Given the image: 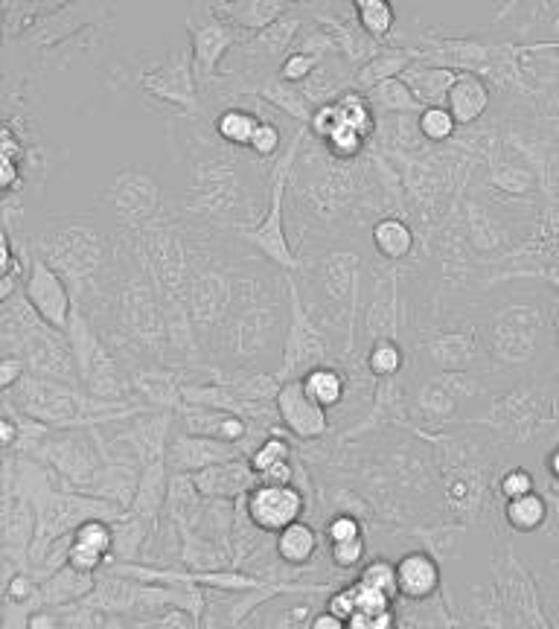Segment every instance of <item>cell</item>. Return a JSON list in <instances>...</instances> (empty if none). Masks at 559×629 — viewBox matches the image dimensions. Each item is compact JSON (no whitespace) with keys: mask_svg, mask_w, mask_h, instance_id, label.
<instances>
[{"mask_svg":"<svg viewBox=\"0 0 559 629\" xmlns=\"http://www.w3.org/2000/svg\"><path fill=\"white\" fill-rule=\"evenodd\" d=\"M324 533H327L329 545H338V542L359 539V536H362V525H359V519H356V516H350V513H338V516H332V519H329Z\"/></svg>","mask_w":559,"mask_h":629,"instance_id":"7dc6e473","label":"cell"},{"mask_svg":"<svg viewBox=\"0 0 559 629\" xmlns=\"http://www.w3.org/2000/svg\"><path fill=\"white\" fill-rule=\"evenodd\" d=\"M347 629H373V615H364V612H356L350 621H347Z\"/></svg>","mask_w":559,"mask_h":629,"instance_id":"11a10c76","label":"cell"},{"mask_svg":"<svg viewBox=\"0 0 559 629\" xmlns=\"http://www.w3.org/2000/svg\"><path fill=\"white\" fill-rule=\"evenodd\" d=\"M283 152H286V149H283V129H280V123L263 120L257 134H254V140H251V146H248V155L257 158L260 164H265L271 169V164H274Z\"/></svg>","mask_w":559,"mask_h":629,"instance_id":"60d3db41","label":"cell"},{"mask_svg":"<svg viewBox=\"0 0 559 629\" xmlns=\"http://www.w3.org/2000/svg\"><path fill=\"white\" fill-rule=\"evenodd\" d=\"M108 15H111V3H62L53 15H47L35 30L24 35L21 41L30 47V56L35 62H41L47 53H53L56 47H62L65 41L76 38L79 33L91 30V27H99V24H108Z\"/></svg>","mask_w":559,"mask_h":629,"instance_id":"7c38bea8","label":"cell"},{"mask_svg":"<svg viewBox=\"0 0 559 629\" xmlns=\"http://www.w3.org/2000/svg\"><path fill=\"white\" fill-rule=\"evenodd\" d=\"M210 6L219 18H225L239 33L251 38V35L268 30L274 21H280L295 3H286V0H219Z\"/></svg>","mask_w":559,"mask_h":629,"instance_id":"603a6c76","label":"cell"},{"mask_svg":"<svg viewBox=\"0 0 559 629\" xmlns=\"http://www.w3.org/2000/svg\"><path fill=\"white\" fill-rule=\"evenodd\" d=\"M166 129L181 164V193L175 196L181 216L228 236L257 228L268 213L271 169L228 146L204 114L172 117Z\"/></svg>","mask_w":559,"mask_h":629,"instance_id":"6da1fadb","label":"cell"},{"mask_svg":"<svg viewBox=\"0 0 559 629\" xmlns=\"http://www.w3.org/2000/svg\"><path fill=\"white\" fill-rule=\"evenodd\" d=\"M329 609L327 612H332L335 618H341V621H350L359 609H356V595H353V586H344V589H338L335 595L329 597V603H327Z\"/></svg>","mask_w":559,"mask_h":629,"instance_id":"681fc988","label":"cell"},{"mask_svg":"<svg viewBox=\"0 0 559 629\" xmlns=\"http://www.w3.org/2000/svg\"><path fill=\"white\" fill-rule=\"evenodd\" d=\"M332 335L324 332L312 315L306 312V303L300 298L295 274H289V330L283 344V359H280V385L303 379L309 370L321 365H332Z\"/></svg>","mask_w":559,"mask_h":629,"instance_id":"8fae6325","label":"cell"},{"mask_svg":"<svg viewBox=\"0 0 559 629\" xmlns=\"http://www.w3.org/2000/svg\"><path fill=\"white\" fill-rule=\"evenodd\" d=\"M248 464H251L257 478L265 475V472H271L274 466L292 464V440L280 437V434H268L263 443L251 452Z\"/></svg>","mask_w":559,"mask_h":629,"instance_id":"ab89813d","label":"cell"},{"mask_svg":"<svg viewBox=\"0 0 559 629\" xmlns=\"http://www.w3.org/2000/svg\"><path fill=\"white\" fill-rule=\"evenodd\" d=\"M557 338H559V318H557Z\"/></svg>","mask_w":559,"mask_h":629,"instance_id":"6f0895ef","label":"cell"},{"mask_svg":"<svg viewBox=\"0 0 559 629\" xmlns=\"http://www.w3.org/2000/svg\"><path fill=\"white\" fill-rule=\"evenodd\" d=\"M91 589H97V574H82L76 568L65 565L62 571L50 574L47 583H41V600L44 603H67L73 597L88 595Z\"/></svg>","mask_w":559,"mask_h":629,"instance_id":"e575fe53","label":"cell"},{"mask_svg":"<svg viewBox=\"0 0 559 629\" xmlns=\"http://www.w3.org/2000/svg\"><path fill=\"white\" fill-rule=\"evenodd\" d=\"M423 59L420 47H399V44H385L367 65L356 73V91H370L379 82L399 79L411 65H417Z\"/></svg>","mask_w":559,"mask_h":629,"instance_id":"4316f807","label":"cell"},{"mask_svg":"<svg viewBox=\"0 0 559 629\" xmlns=\"http://www.w3.org/2000/svg\"><path fill=\"white\" fill-rule=\"evenodd\" d=\"M184 24H187V35H190L193 73H196L198 91H201V88H207L210 82L219 79L228 56L239 44L248 41V35L239 33L225 18H219L210 3L190 6Z\"/></svg>","mask_w":559,"mask_h":629,"instance_id":"30bf717a","label":"cell"},{"mask_svg":"<svg viewBox=\"0 0 559 629\" xmlns=\"http://www.w3.org/2000/svg\"><path fill=\"white\" fill-rule=\"evenodd\" d=\"M21 292L27 295L30 306L50 327L67 332L70 321H73V312H76L70 286L41 257H35L33 251H30V268H27Z\"/></svg>","mask_w":559,"mask_h":629,"instance_id":"4fadbf2b","label":"cell"},{"mask_svg":"<svg viewBox=\"0 0 559 629\" xmlns=\"http://www.w3.org/2000/svg\"><path fill=\"white\" fill-rule=\"evenodd\" d=\"M481 394V382L472 373H434L414 397V414L423 423H449L463 399Z\"/></svg>","mask_w":559,"mask_h":629,"instance_id":"9a60e30c","label":"cell"},{"mask_svg":"<svg viewBox=\"0 0 559 629\" xmlns=\"http://www.w3.org/2000/svg\"><path fill=\"white\" fill-rule=\"evenodd\" d=\"M545 519H548V501L539 493L513 498L504 504V522L516 533H533L545 525Z\"/></svg>","mask_w":559,"mask_h":629,"instance_id":"d590c367","label":"cell"},{"mask_svg":"<svg viewBox=\"0 0 559 629\" xmlns=\"http://www.w3.org/2000/svg\"><path fill=\"white\" fill-rule=\"evenodd\" d=\"M461 73L449 70V67L428 65V62H417L402 73V82L411 88V94L417 97V102L428 108V105H446L449 91L455 88Z\"/></svg>","mask_w":559,"mask_h":629,"instance_id":"83f0119b","label":"cell"},{"mask_svg":"<svg viewBox=\"0 0 559 629\" xmlns=\"http://www.w3.org/2000/svg\"><path fill=\"white\" fill-rule=\"evenodd\" d=\"M65 0H3L0 3V15H3V38L21 41L24 35L35 30L47 15H53Z\"/></svg>","mask_w":559,"mask_h":629,"instance_id":"f546056e","label":"cell"},{"mask_svg":"<svg viewBox=\"0 0 559 629\" xmlns=\"http://www.w3.org/2000/svg\"><path fill=\"white\" fill-rule=\"evenodd\" d=\"M274 548H277V557L286 565H306L318 551V533L309 522L300 519L283 533H277Z\"/></svg>","mask_w":559,"mask_h":629,"instance_id":"836d02e7","label":"cell"},{"mask_svg":"<svg viewBox=\"0 0 559 629\" xmlns=\"http://www.w3.org/2000/svg\"><path fill=\"white\" fill-rule=\"evenodd\" d=\"M545 330V312L533 300H510L498 306L484 324L487 353L501 365H527L539 353V338Z\"/></svg>","mask_w":559,"mask_h":629,"instance_id":"9c48e42d","label":"cell"},{"mask_svg":"<svg viewBox=\"0 0 559 629\" xmlns=\"http://www.w3.org/2000/svg\"><path fill=\"white\" fill-rule=\"evenodd\" d=\"M490 105H493V91H490L487 79H481L478 73H461L455 88L446 97V108L461 129L481 123V117L490 111Z\"/></svg>","mask_w":559,"mask_h":629,"instance_id":"d4e9b609","label":"cell"},{"mask_svg":"<svg viewBox=\"0 0 559 629\" xmlns=\"http://www.w3.org/2000/svg\"><path fill=\"white\" fill-rule=\"evenodd\" d=\"M548 466H551V475L559 478V449H554V455L548 458Z\"/></svg>","mask_w":559,"mask_h":629,"instance_id":"9f6ffc18","label":"cell"},{"mask_svg":"<svg viewBox=\"0 0 559 629\" xmlns=\"http://www.w3.org/2000/svg\"><path fill=\"white\" fill-rule=\"evenodd\" d=\"M193 484L198 487L201 498L207 501H239L245 498L257 484L260 478L254 475L251 464L245 458H236V461H228V464H216L201 469L196 475H190Z\"/></svg>","mask_w":559,"mask_h":629,"instance_id":"ac0fdd59","label":"cell"},{"mask_svg":"<svg viewBox=\"0 0 559 629\" xmlns=\"http://www.w3.org/2000/svg\"><path fill=\"white\" fill-rule=\"evenodd\" d=\"M370 248L385 263L405 265L411 263V257H417V251H423V242H420L417 228L402 213H391V216H382L373 222Z\"/></svg>","mask_w":559,"mask_h":629,"instance_id":"d6986e66","label":"cell"},{"mask_svg":"<svg viewBox=\"0 0 559 629\" xmlns=\"http://www.w3.org/2000/svg\"><path fill=\"white\" fill-rule=\"evenodd\" d=\"M172 201L175 199L166 196L158 172L140 164L120 166L99 196V204L105 207L114 231L126 236H137L158 225L169 213Z\"/></svg>","mask_w":559,"mask_h":629,"instance_id":"52a82bcc","label":"cell"},{"mask_svg":"<svg viewBox=\"0 0 559 629\" xmlns=\"http://www.w3.org/2000/svg\"><path fill=\"white\" fill-rule=\"evenodd\" d=\"M105 85L117 97L137 94L158 117L172 120L181 114H201L193 53L190 47H175L169 53L143 50L117 59L105 70Z\"/></svg>","mask_w":559,"mask_h":629,"instance_id":"277c9868","label":"cell"},{"mask_svg":"<svg viewBox=\"0 0 559 629\" xmlns=\"http://www.w3.org/2000/svg\"><path fill=\"white\" fill-rule=\"evenodd\" d=\"M286 300H263L236 309L231 318L222 324V330L210 338L216 359L222 365L236 367V373H254L251 367L260 365V359L274 353L283 341V327L286 324Z\"/></svg>","mask_w":559,"mask_h":629,"instance_id":"8992f818","label":"cell"},{"mask_svg":"<svg viewBox=\"0 0 559 629\" xmlns=\"http://www.w3.org/2000/svg\"><path fill=\"white\" fill-rule=\"evenodd\" d=\"M277 417L286 429L300 440H321L329 434V414L306 394L303 382L292 379L280 385L277 394Z\"/></svg>","mask_w":559,"mask_h":629,"instance_id":"e0dca14e","label":"cell"},{"mask_svg":"<svg viewBox=\"0 0 559 629\" xmlns=\"http://www.w3.org/2000/svg\"><path fill=\"white\" fill-rule=\"evenodd\" d=\"M27 629H59V618L53 609H35L27 618Z\"/></svg>","mask_w":559,"mask_h":629,"instance_id":"816d5d0a","label":"cell"},{"mask_svg":"<svg viewBox=\"0 0 559 629\" xmlns=\"http://www.w3.org/2000/svg\"><path fill=\"white\" fill-rule=\"evenodd\" d=\"M257 97L268 102L274 111H280L283 117H292L297 126H309V120L315 117V108L309 105L303 88L280 79V73H271L268 79H263V85L257 88Z\"/></svg>","mask_w":559,"mask_h":629,"instance_id":"f1b7e54d","label":"cell"},{"mask_svg":"<svg viewBox=\"0 0 559 629\" xmlns=\"http://www.w3.org/2000/svg\"><path fill=\"white\" fill-rule=\"evenodd\" d=\"M405 365V350L399 344V338H376L370 347H367V356H364V367L370 376L376 379H394L396 373Z\"/></svg>","mask_w":559,"mask_h":629,"instance_id":"74e56055","label":"cell"},{"mask_svg":"<svg viewBox=\"0 0 559 629\" xmlns=\"http://www.w3.org/2000/svg\"><path fill=\"white\" fill-rule=\"evenodd\" d=\"M356 18L373 41L385 44L396 27V9L388 0H353Z\"/></svg>","mask_w":559,"mask_h":629,"instance_id":"8d00e7d4","label":"cell"},{"mask_svg":"<svg viewBox=\"0 0 559 629\" xmlns=\"http://www.w3.org/2000/svg\"><path fill=\"white\" fill-rule=\"evenodd\" d=\"M364 554H367V545H364V536L359 539H350V542H338V545H329V560L335 568L347 571V568H356L362 563Z\"/></svg>","mask_w":559,"mask_h":629,"instance_id":"f6af8a7d","label":"cell"},{"mask_svg":"<svg viewBox=\"0 0 559 629\" xmlns=\"http://www.w3.org/2000/svg\"><path fill=\"white\" fill-rule=\"evenodd\" d=\"M0 344H3V356L24 359L27 370L33 376H50V379H59V382L82 388L67 332L50 327L30 306V300H27L24 292L3 300V309H0Z\"/></svg>","mask_w":559,"mask_h":629,"instance_id":"5b68a950","label":"cell"},{"mask_svg":"<svg viewBox=\"0 0 559 629\" xmlns=\"http://www.w3.org/2000/svg\"><path fill=\"white\" fill-rule=\"evenodd\" d=\"M309 629H347V621H341V618H335L332 612H321L315 621H312V627Z\"/></svg>","mask_w":559,"mask_h":629,"instance_id":"f5cc1de1","label":"cell"},{"mask_svg":"<svg viewBox=\"0 0 559 629\" xmlns=\"http://www.w3.org/2000/svg\"><path fill=\"white\" fill-rule=\"evenodd\" d=\"M27 245L70 286L76 309L97 298L120 260V236L97 210L56 213L27 236Z\"/></svg>","mask_w":559,"mask_h":629,"instance_id":"7a4b0ae2","label":"cell"},{"mask_svg":"<svg viewBox=\"0 0 559 629\" xmlns=\"http://www.w3.org/2000/svg\"><path fill=\"white\" fill-rule=\"evenodd\" d=\"M35 592V583L33 577H27V574H12L9 580H6V600L12 603V606H21V603H27Z\"/></svg>","mask_w":559,"mask_h":629,"instance_id":"f907efd6","label":"cell"},{"mask_svg":"<svg viewBox=\"0 0 559 629\" xmlns=\"http://www.w3.org/2000/svg\"><path fill=\"white\" fill-rule=\"evenodd\" d=\"M370 146L388 161L426 152L428 143L420 132V114H396L376 120V134L370 137Z\"/></svg>","mask_w":559,"mask_h":629,"instance_id":"ffe728a7","label":"cell"},{"mask_svg":"<svg viewBox=\"0 0 559 629\" xmlns=\"http://www.w3.org/2000/svg\"><path fill=\"white\" fill-rule=\"evenodd\" d=\"M236 458H245L239 446L216 440V437L184 434V431H178L169 440V449H166V466L172 469V475H196L207 466L228 464Z\"/></svg>","mask_w":559,"mask_h":629,"instance_id":"2e32d148","label":"cell"},{"mask_svg":"<svg viewBox=\"0 0 559 629\" xmlns=\"http://www.w3.org/2000/svg\"><path fill=\"white\" fill-rule=\"evenodd\" d=\"M114 554V525L105 519H91L73 530L67 565L82 574H97Z\"/></svg>","mask_w":559,"mask_h":629,"instance_id":"7402d4cb","label":"cell"},{"mask_svg":"<svg viewBox=\"0 0 559 629\" xmlns=\"http://www.w3.org/2000/svg\"><path fill=\"white\" fill-rule=\"evenodd\" d=\"M324 59H318V56H309V53H300V50H292L286 59H283V65H280V79H286V82H292V85H303L312 73H315V67L321 65Z\"/></svg>","mask_w":559,"mask_h":629,"instance_id":"7bdbcfd3","label":"cell"},{"mask_svg":"<svg viewBox=\"0 0 559 629\" xmlns=\"http://www.w3.org/2000/svg\"><path fill=\"white\" fill-rule=\"evenodd\" d=\"M210 123H213L216 134H219L228 146L248 152V146H251L254 134L260 129L263 117H257V114L248 111V108H225V111L216 114Z\"/></svg>","mask_w":559,"mask_h":629,"instance_id":"d6a6232c","label":"cell"},{"mask_svg":"<svg viewBox=\"0 0 559 629\" xmlns=\"http://www.w3.org/2000/svg\"><path fill=\"white\" fill-rule=\"evenodd\" d=\"M364 100L370 105V111L376 114V120L396 117V114H423V105L411 94V88L402 82V76L379 82L376 88L364 91Z\"/></svg>","mask_w":559,"mask_h":629,"instance_id":"4dcf8cb0","label":"cell"},{"mask_svg":"<svg viewBox=\"0 0 559 629\" xmlns=\"http://www.w3.org/2000/svg\"><path fill=\"white\" fill-rule=\"evenodd\" d=\"M303 388L306 394L315 399L321 408H338L344 399H347V388H350V379L344 376V370L335 365H321L315 370H309L303 379Z\"/></svg>","mask_w":559,"mask_h":629,"instance_id":"1f68e13d","label":"cell"},{"mask_svg":"<svg viewBox=\"0 0 559 629\" xmlns=\"http://www.w3.org/2000/svg\"><path fill=\"white\" fill-rule=\"evenodd\" d=\"M498 493L507 498V501L530 496V493H533V475L527 472L525 466H513V469H507V472L498 478Z\"/></svg>","mask_w":559,"mask_h":629,"instance_id":"ee69618b","label":"cell"},{"mask_svg":"<svg viewBox=\"0 0 559 629\" xmlns=\"http://www.w3.org/2000/svg\"><path fill=\"white\" fill-rule=\"evenodd\" d=\"M356 73H359V70L350 65L341 53H332V56H327L321 65L315 67V73H312L300 88H303V94H306L309 105L318 111V108H324V105L338 102L344 94L356 91Z\"/></svg>","mask_w":559,"mask_h":629,"instance_id":"44dd1931","label":"cell"},{"mask_svg":"<svg viewBox=\"0 0 559 629\" xmlns=\"http://www.w3.org/2000/svg\"><path fill=\"white\" fill-rule=\"evenodd\" d=\"M440 580H443L440 565L428 551H411L396 560L399 595L408 597V600H428L431 595H437Z\"/></svg>","mask_w":559,"mask_h":629,"instance_id":"484cf974","label":"cell"},{"mask_svg":"<svg viewBox=\"0 0 559 629\" xmlns=\"http://www.w3.org/2000/svg\"><path fill=\"white\" fill-rule=\"evenodd\" d=\"M359 583L379 589L382 595H388L391 600L399 597V583H396V563L388 560H373L370 565H364V571L359 574Z\"/></svg>","mask_w":559,"mask_h":629,"instance_id":"b9f144b4","label":"cell"},{"mask_svg":"<svg viewBox=\"0 0 559 629\" xmlns=\"http://www.w3.org/2000/svg\"><path fill=\"white\" fill-rule=\"evenodd\" d=\"M423 350L434 362L437 373H466L478 359V332L449 330L428 335Z\"/></svg>","mask_w":559,"mask_h":629,"instance_id":"cb8c5ba5","label":"cell"},{"mask_svg":"<svg viewBox=\"0 0 559 629\" xmlns=\"http://www.w3.org/2000/svg\"><path fill=\"white\" fill-rule=\"evenodd\" d=\"M300 268L295 280L306 312L324 332H344L353 353L356 315L362 303L364 248L356 236L315 239L295 251Z\"/></svg>","mask_w":559,"mask_h":629,"instance_id":"3957f363","label":"cell"},{"mask_svg":"<svg viewBox=\"0 0 559 629\" xmlns=\"http://www.w3.org/2000/svg\"><path fill=\"white\" fill-rule=\"evenodd\" d=\"M67 338H70V347H73L79 382L91 397L108 399V402H134L137 399L129 370L114 356V350L105 344V338L99 335L94 321L82 309L73 312V321L67 327Z\"/></svg>","mask_w":559,"mask_h":629,"instance_id":"ba28073f","label":"cell"},{"mask_svg":"<svg viewBox=\"0 0 559 629\" xmlns=\"http://www.w3.org/2000/svg\"><path fill=\"white\" fill-rule=\"evenodd\" d=\"M27 373H30V370H27V362H24V359H18V356H3V362H0V388H3V391H12Z\"/></svg>","mask_w":559,"mask_h":629,"instance_id":"c3c4849f","label":"cell"},{"mask_svg":"<svg viewBox=\"0 0 559 629\" xmlns=\"http://www.w3.org/2000/svg\"><path fill=\"white\" fill-rule=\"evenodd\" d=\"M353 595H356V609L359 612H364V615H382V612H388L391 609V597L388 595H382L379 589H370V586H364V583H353Z\"/></svg>","mask_w":559,"mask_h":629,"instance_id":"bcb514c9","label":"cell"},{"mask_svg":"<svg viewBox=\"0 0 559 629\" xmlns=\"http://www.w3.org/2000/svg\"><path fill=\"white\" fill-rule=\"evenodd\" d=\"M458 123L455 117L449 114L446 105H428L420 114V132L426 137L428 146H449L458 134Z\"/></svg>","mask_w":559,"mask_h":629,"instance_id":"f35d334b","label":"cell"},{"mask_svg":"<svg viewBox=\"0 0 559 629\" xmlns=\"http://www.w3.org/2000/svg\"><path fill=\"white\" fill-rule=\"evenodd\" d=\"M242 501H245V516L251 519V525L263 533H271V536L300 522V516L306 510V498L295 484H286V487L257 484Z\"/></svg>","mask_w":559,"mask_h":629,"instance_id":"5bb4252c","label":"cell"},{"mask_svg":"<svg viewBox=\"0 0 559 629\" xmlns=\"http://www.w3.org/2000/svg\"><path fill=\"white\" fill-rule=\"evenodd\" d=\"M373 629H396L394 606H391L388 612H382V615H376V618H373Z\"/></svg>","mask_w":559,"mask_h":629,"instance_id":"db71d44e","label":"cell"}]
</instances>
